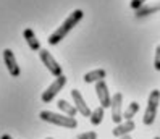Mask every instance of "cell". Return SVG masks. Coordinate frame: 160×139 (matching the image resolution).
<instances>
[{"instance_id": "obj_17", "label": "cell", "mask_w": 160, "mask_h": 139, "mask_svg": "<svg viewBox=\"0 0 160 139\" xmlns=\"http://www.w3.org/2000/svg\"><path fill=\"white\" fill-rule=\"evenodd\" d=\"M154 68L160 71V45L155 47V58H154Z\"/></svg>"}, {"instance_id": "obj_20", "label": "cell", "mask_w": 160, "mask_h": 139, "mask_svg": "<svg viewBox=\"0 0 160 139\" xmlns=\"http://www.w3.org/2000/svg\"><path fill=\"white\" fill-rule=\"evenodd\" d=\"M0 139H13V137H12L10 134H3V136H2V137H0Z\"/></svg>"}, {"instance_id": "obj_11", "label": "cell", "mask_w": 160, "mask_h": 139, "mask_svg": "<svg viewBox=\"0 0 160 139\" xmlns=\"http://www.w3.org/2000/svg\"><path fill=\"white\" fill-rule=\"evenodd\" d=\"M23 37H24L26 44L29 45L31 50H41V42L37 41L36 34H34V31L31 29V27H26V29L23 31Z\"/></svg>"}, {"instance_id": "obj_3", "label": "cell", "mask_w": 160, "mask_h": 139, "mask_svg": "<svg viewBox=\"0 0 160 139\" xmlns=\"http://www.w3.org/2000/svg\"><path fill=\"white\" fill-rule=\"evenodd\" d=\"M158 104H160V91L158 89H154L149 96V100H147V107H146V112H144V117H142V123L150 126L155 118H157V110H158Z\"/></svg>"}, {"instance_id": "obj_4", "label": "cell", "mask_w": 160, "mask_h": 139, "mask_svg": "<svg viewBox=\"0 0 160 139\" xmlns=\"http://www.w3.org/2000/svg\"><path fill=\"white\" fill-rule=\"evenodd\" d=\"M65 84H67V76H65V75H60V76H57V79H53L52 84L47 87V89L42 92V96H41V99H42L44 104H49V102H52V99H55V96H57L58 92L65 87Z\"/></svg>"}, {"instance_id": "obj_13", "label": "cell", "mask_w": 160, "mask_h": 139, "mask_svg": "<svg viewBox=\"0 0 160 139\" xmlns=\"http://www.w3.org/2000/svg\"><path fill=\"white\" fill-rule=\"evenodd\" d=\"M57 107L60 108V112H62V113L68 115V117H76V113H78L76 105H71L70 102H68V100H65V99H60V100H58Z\"/></svg>"}, {"instance_id": "obj_14", "label": "cell", "mask_w": 160, "mask_h": 139, "mask_svg": "<svg viewBox=\"0 0 160 139\" xmlns=\"http://www.w3.org/2000/svg\"><path fill=\"white\" fill-rule=\"evenodd\" d=\"M155 12H160V2L158 3H152V5H142L139 8V10H136V16L141 18V16H146V15H150V13H155Z\"/></svg>"}, {"instance_id": "obj_6", "label": "cell", "mask_w": 160, "mask_h": 139, "mask_svg": "<svg viewBox=\"0 0 160 139\" xmlns=\"http://www.w3.org/2000/svg\"><path fill=\"white\" fill-rule=\"evenodd\" d=\"M121 104H123V94L121 92H117V94L112 97V122L115 125L121 123V120H123V112H121Z\"/></svg>"}, {"instance_id": "obj_2", "label": "cell", "mask_w": 160, "mask_h": 139, "mask_svg": "<svg viewBox=\"0 0 160 139\" xmlns=\"http://www.w3.org/2000/svg\"><path fill=\"white\" fill-rule=\"evenodd\" d=\"M39 118L44 120L47 123H52V125H57V126H62V128H70V129H74L78 126V122L74 117H68L65 113H53L50 110H42L39 113Z\"/></svg>"}, {"instance_id": "obj_16", "label": "cell", "mask_w": 160, "mask_h": 139, "mask_svg": "<svg viewBox=\"0 0 160 139\" xmlns=\"http://www.w3.org/2000/svg\"><path fill=\"white\" fill-rule=\"evenodd\" d=\"M138 112H139V104H138V102H131L129 107L125 110L123 118H125V120H133V118H134V115H136Z\"/></svg>"}, {"instance_id": "obj_8", "label": "cell", "mask_w": 160, "mask_h": 139, "mask_svg": "<svg viewBox=\"0 0 160 139\" xmlns=\"http://www.w3.org/2000/svg\"><path fill=\"white\" fill-rule=\"evenodd\" d=\"M3 62H5V67H7L8 73H10L13 78L20 76L21 70H20V67H18V62H16V58H15L13 50H10V49H5V50H3Z\"/></svg>"}, {"instance_id": "obj_1", "label": "cell", "mask_w": 160, "mask_h": 139, "mask_svg": "<svg viewBox=\"0 0 160 139\" xmlns=\"http://www.w3.org/2000/svg\"><path fill=\"white\" fill-rule=\"evenodd\" d=\"M82 16H84V12L82 10H74L68 15V18L65 20L57 29H55L50 36H49V39H47V42H49L50 45H57L60 41L65 39V36H67L74 26H76L81 20H82Z\"/></svg>"}, {"instance_id": "obj_23", "label": "cell", "mask_w": 160, "mask_h": 139, "mask_svg": "<svg viewBox=\"0 0 160 139\" xmlns=\"http://www.w3.org/2000/svg\"><path fill=\"white\" fill-rule=\"evenodd\" d=\"M47 139H53V137H47Z\"/></svg>"}, {"instance_id": "obj_15", "label": "cell", "mask_w": 160, "mask_h": 139, "mask_svg": "<svg viewBox=\"0 0 160 139\" xmlns=\"http://www.w3.org/2000/svg\"><path fill=\"white\" fill-rule=\"evenodd\" d=\"M103 110H105V108H103V107L100 105V107H97V108L91 113V117H89L91 125L97 126V125H100V123H102V120H103Z\"/></svg>"}, {"instance_id": "obj_5", "label": "cell", "mask_w": 160, "mask_h": 139, "mask_svg": "<svg viewBox=\"0 0 160 139\" xmlns=\"http://www.w3.org/2000/svg\"><path fill=\"white\" fill-rule=\"evenodd\" d=\"M39 57H41L42 63L45 65V68L49 70L53 76H60V75H63V70H62V67L58 65V62L52 57V53H50L49 50L41 49V50H39Z\"/></svg>"}, {"instance_id": "obj_9", "label": "cell", "mask_w": 160, "mask_h": 139, "mask_svg": "<svg viewBox=\"0 0 160 139\" xmlns=\"http://www.w3.org/2000/svg\"><path fill=\"white\" fill-rule=\"evenodd\" d=\"M71 97H73V102H74V105H76V108H78V112L82 115V117H91V108H89V105L86 104V100L82 99V96H81V92L78 91V89H73L71 91Z\"/></svg>"}, {"instance_id": "obj_18", "label": "cell", "mask_w": 160, "mask_h": 139, "mask_svg": "<svg viewBox=\"0 0 160 139\" xmlns=\"http://www.w3.org/2000/svg\"><path fill=\"white\" fill-rule=\"evenodd\" d=\"M147 3V0H131L129 2V7L133 8V10H139L142 5H146Z\"/></svg>"}, {"instance_id": "obj_7", "label": "cell", "mask_w": 160, "mask_h": 139, "mask_svg": "<svg viewBox=\"0 0 160 139\" xmlns=\"http://www.w3.org/2000/svg\"><path fill=\"white\" fill-rule=\"evenodd\" d=\"M96 94L99 97V102L103 108H107L112 105V97H110V92H108V87H107V82L100 79L96 82Z\"/></svg>"}, {"instance_id": "obj_21", "label": "cell", "mask_w": 160, "mask_h": 139, "mask_svg": "<svg viewBox=\"0 0 160 139\" xmlns=\"http://www.w3.org/2000/svg\"><path fill=\"white\" fill-rule=\"evenodd\" d=\"M120 139H133V137H131V136H129V134H126V136H121V137H120Z\"/></svg>"}, {"instance_id": "obj_10", "label": "cell", "mask_w": 160, "mask_h": 139, "mask_svg": "<svg viewBox=\"0 0 160 139\" xmlns=\"http://www.w3.org/2000/svg\"><path fill=\"white\" fill-rule=\"evenodd\" d=\"M134 128H136V125H134L133 120H126L125 123H118V125L113 128L112 134H113L115 137H121V136L129 134L131 131H134Z\"/></svg>"}, {"instance_id": "obj_19", "label": "cell", "mask_w": 160, "mask_h": 139, "mask_svg": "<svg viewBox=\"0 0 160 139\" xmlns=\"http://www.w3.org/2000/svg\"><path fill=\"white\" fill-rule=\"evenodd\" d=\"M76 139H97V133L96 131H88V133L79 134Z\"/></svg>"}, {"instance_id": "obj_22", "label": "cell", "mask_w": 160, "mask_h": 139, "mask_svg": "<svg viewBox=\"0 0 160 139\" xmlns=\"http://www.w3.org/2000/svg\"><path fill=\"white\" fill-rule=\"evenodd\" d=\"M154 139H160V137H158V136H155V137H154Z\"/></svg>"}, {"instance_id": "obj_12", "label": "cell", "mask_w": 160, "mask_h": 139, "mask_svg": "<svg viewBox=\"0 0 160 139\" xmlns=\"http://www.w3.org/2000/svg\"><path fill=\"white\" fill-rule=\"evenodd\" d=\"M105 76H107V71L105 70H102V68L92 70V71H89V73L84 75V82H88V84H91V82H97L100 79H105Z\"/></svg>"}]
</instances>
